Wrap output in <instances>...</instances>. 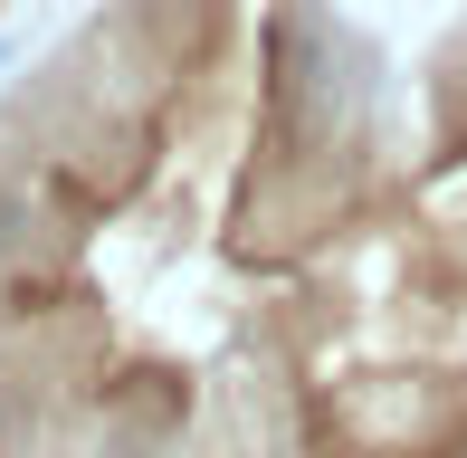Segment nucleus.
I'll return each mask as SVG.
<instances>
[{
    "instance_id": "obj_1",
    "label": "nucleus",
    "mask_w": 467,
    "mask_h": 458,
    "mask_svg": "<svg viewBox=\"0 0 467 458\" xmlns=\"http://www.w3.org/2000/svg\"><path fill=\"white\" fill-rule=\"evenodd\" d=\"M381 96L344 0H96L0 96V458H191Z\"/></svg>"
},
{
    "instance_id": "obj_2",
    "label": "nucleus",
    "mask_w": 467,
    "mask_h": 458,
    "mask_svg": "<svg viewBox=\"0 0 467 458\" xmlns=\"http://www.w3.org/2000/svg\"><path fill=\"white\" fill-rule=\"evenodd\" d=\"M191 458H467V10L372 192L220 363Z\"/></svg>"
}]
</instances>
